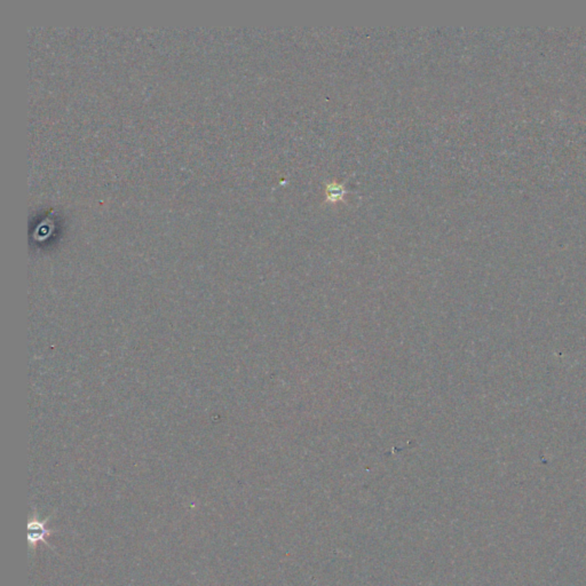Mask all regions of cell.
I'll use <instances>...</instances> for the list:
<instances>
[{"label":"cell","mask_w":586,"mask_h":586,"mask_svg":"<svg viewBox=\"0 0 586 586\" xmlns=\"http://www.w3.org/2000/svg\"><path fill=\"white\" fill-rule=\"evenodd\" d=\"M51 517H46L45 520H40V515L37 513L36 510L33 512V515L30 519L29 524H28V540H29L30 547L31 550L35 551L37 544L42 542V543L46 544L47 546L53 549L49 543H47L46 538L49 537L51 535L54 534L55 531L52 529H47L46 524L49 522Z\"/></svg>","instance_id":"cell-1"}]
</instances>
